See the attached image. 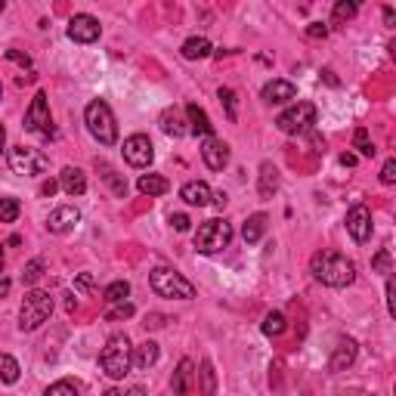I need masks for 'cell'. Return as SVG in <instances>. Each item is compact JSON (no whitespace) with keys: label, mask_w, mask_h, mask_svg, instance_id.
<instances>
[{"label":"cell","mask_w":396,"mask_h":396,"mask_svg":"<svg viewBox=\"0 0 396 396\" xmlns=\"http://www.w3.org/2000/svg\"><path fill=\"white\" fill-rule=\"evenodd\" d=\"M384 22H387V25H393V10H390V6L384 10Z\"/></svg>","instance_id":"f5cc1de1"},{"label":"cell","mask_w":396,"mask_h":396,"mask_svg":"<svg viewBox=\"0 0 396 396\" xmlns=\"http://www.w3.org/2000/svg\"><path fill=\"white\" fill-rule=\"evenodd\" d=\"M19 372H22V368H19V362L12 359V356L0 353V381H3V384H16Z\"/></svg>","instance_id":"f546056e"},{"label":"cell","mask_w":396,"mask_h":396,"mask_svg":"<svg viewBox=\"0 0 396 396\" xmlns=\"http://www.w3.org/2000/svg\"><path fill=\"white\" fill-rule=\"evenodd\" d=\"M297 96V87L291 81H285V78H273V81L263 87V99H267L269 105H282V102H291Z\"/></svg>","instance_id":"2e32d148"},{"label":"cell","mask_w":396,"mask_h":396,"mask_svg":"<svg viewBox=\"0 0 396 396\" xmlns=\"http://www.w3.org/2000/svg\"><path fill=\"white\" fill-rule=\"evenodd\" d=\"M353 16H356V3H353V0H338V3H334V10H332V22L334 25H344Z\"/></svg>","instance_id":"4dcf8cb0"},{"label":"cell","mask_w":396,"mask_h":396,"mask_svg":"<svg viewBox=\"0 0 396 396\" xmlns=\"http://www.w3.org/2000/svg\"><path fill=\"white\" fill-rule=\"evenodd\" d=\"M309 273L328 288H347V285H353V279H356L353 260H347L338 251H319V254H313Z\"/></svg>","instance_id":"6da1fadb"},{"label":"cell","mask_w":396,"mask_h":396,"mask_svg":"<svg viewBox=\"0 0 396 396\" xmlns=\"http://www.w3.org/2000/svg\"><path fill=\"white\" fill-rule=\"evenodd\" d=\"M59 189L71 198L84 195L87 192V174H84L81 168H71L69 164V168H62V174H59Z\"/></svg>","instance_id":"9a60e30c"},{"label":"cell","mask_w":396,"mask_h":396,"mask_svg":"<svg viewBox=\"0 0 396 396\" xmlns=\"http://www.w3.org/2000/svg\"><path fill=\"white\" fill-rule=\"evenodd\" d=\"M136 313V307L130 300H121V303H115L111 309H105V322H121V319H130V316Z\"/></svg>","instance_id":"d6a6232c"},{"label":"cell","mask_w":396,"mask_h":396,"mask_svg":"<svg viewBox=\"0 0 396 396\" xmlns=\"http://www.w3.org/2000/svg\"><path fill=\"white\" fill-rule=\"evenodd\" d=\"M220 102L226 109V118L229 121H239V109H235V93L229 87H220Z\"/></svg>","instance_id":"f35d334b"},{"label":"cell","mask_w":396,"mask_h":396,"mask_svg":"<svg viewBox=\"0 0 396 396\" xmlns=\"http://www.w3.org/2000/svg\"><path fill=\"white\" fill-rule=\"evenodd\" d=\"M372 269H375V273H384V276H390V273H393V260H390V251H387V248H381L378 254L372 257Z\"/></svg>","instance_id":"d590c367"},{"label":"cell","mask_w":396,"mask_h":396,"mask_svg":"<svg viewBox=\"0 0 396 396\" xmlns=\"http://www.w3.org/2000/svg\"><path fill=\"white\" fill-rule=\"evenodd\" d=\"M47 155L41 149H31V146H12L10 149V168L12 174L19 177H37L47 170Z\"/></svg>","instance_id":"ba28073f"},{"label":"cell","mask_w":396,"mask_h":396,"mask_svg":"<svg viewBox=\"0 0 396 396\" xmlns=\"http://www.w3.org/2000/svg\"><path fill=\"white\" fill-rule=\"evenodd\" d=\"M56 189H59V183H56V180H47V183L41 186V195H53Z\"/></svg>","instance_id":"681fc988"},{"label":"cell","mask_w":396,"mask_h":396,"mask_svg":"<svg viewBox=\"0 0 396 396\" xmlns=\"http://www.w3.org/2000/svg\"><path fill=\"white\" fill-rule=\"evenodd\" d=\"M307 35H309V37H325V35H328V25L313 22V25H309V28H307Z\"/></svg>","instance_id":"f6af8a7d"},{"label":"cell","mask_w":396,"mask_h":396,"mask_svg":"<svg viewBox=\"0 0 396 396\" xmlns=\"http://www.w3.org/2000/svg\"><path fill=\"white\" fill-rule=\"evenodd\" d=\"M257 192H260V198H273L276 192H279V168H276L273 161H263V164H260Z\"/></svg>","instance_id":"d6986e66"},{"label":"cell","mask_w":396,"mask_h":396,"mask_svg":"<svg viewBox=\"0 0 396 396\" xmlns=\"http://www.w3.org/2000/svg\"><path fill=\"white\" fill-rule=\"evenodd\" d=\"M136 189H140L143 195L155 198V195H164V192H168L170 183L164 180L161 174H143V177H140V183H136Z\"/></svg>","instance_id":"d4e9b609"},{"label":"cell","mask_w":396,"mask_h":396,"mask_svg":"<svg viewBox=\"0 0 396 396\" xmlns=\"http://www.w3.org/2000/svg\"><path fill=\"white\" fill-rule=\"evenodd\" d=\"M210 186L208 183H201V180H189V183H183V189H180V198L186 204H192V208H208L210 204Z\"/></svg>","instance_id":"ac0fdd59"},{"label":"cell","mask_w":396,"mask_h":396,"mask_svg":"<svg viewBox=\"0 0 396 396\" xmlns=\"http://www.w3.org/2000/svg\"><path fill=\"white\" fill-rule=\"evenodd\" d=\"M93 285H96V279H93L90 273H81V276L75 279V288H78V291H90Z\"/></svg>","instance_id":"7bdbcfd3"},{"label":"cell","mask_w":396,"mask_h":396,"mask_svg":"<svg viewBox=\"0 0 396 396\" xmlns=\"http://www.w3.org/2000/svg\"><path fill=\"white\" fill-rule=\"evenodd\" d=\"M6 10V3H3V0H0V12H3Z\"/></svg>","instance_id":"9f6ffc18"},{"label":"cell","mask_w":396,"mask_h":396,"mask_svg":"<svg viewBox=\"0 0 396 396\" xmlns=\"http://www.w3.org/2000/svg\"><path fill=\"white\" fill-rule=\"evenodd\" d=\"M189 223H192V220H189L186 214H170V226H174L177 233H186V229H189Z\"/></svg>","instance_id":"b9f144b4"},{"label":"cell","mask_w":396,"mask_h":396,"mask_svg":"<svg viewBox=\"0 0 396 396\" xmlns=\"http://www.w3.org/2000/svg\"><path fill=\"white\" fill-rule=\"evenodd\" d=\"M124 396H146V387H130Z\"/></svg>","instance_id":"f907efd6"},{"label":"cell","mask_w":396,"mask_h":396,"mask_svg":"<svg viewBox=\"0 0 396 396\" xmlns=\"http://www.w3.org/2000/svg\"><path fill=\"white\" fill-rule=\"evenodd\" d=\"M198 390H201V396H217V375L210 359H204L201 368H198Z\"/></svg>","instance_id":"4316f807"},{"label":"cell","mask_w":396,"mask_h":396,"mask_svg":"<svg viewBox=\"0 0 396 396\" xmlns=\"http://www.w3.org/2000/svg\"><path fill=\"white\" fill-rule=\"evenodd\" d=\"M384 294H387V313L396 316V303H393V279L387 276V288H384Z\"/></svg>","instance_id":"ee69618b"},{"label":"cell","mask_w":396,"mask_h":396,"mask_svg":"<svg viewBox=\"0 0 396 396\" xmlns=\"http://www.w3.org/2000/svg\"><path fill=\"white\" fill-rule=\"evenodd\" d=\"M102 396H121V390H115V387H109V390H105Z\"/></svg>","instance_id":"11a10c76"},{"label":"cell","mask_w":396,"mask_h":396,"mask_svg":"<svg viewBox=\"0 0 396 396\" xmlns=\"http://www.w3.org/2000/svg\"><path fill=\"white\" fill-rule=\"evenodd\" d=\"M161 130L168 136H186L189 134V127H186V121H183V111L180 109H164L161 111Z\"/></svg>","instance_id":"44dd1931"},{"label":"cell","mask_w":396,"mask_h":396,"mask_svg":"<svg viewBox=\"0 0 396 396\" xmlns=\"http://www.w3.org/2000/svg\"><path fill=\"white\" fill-rule=\"evenodd\" d=\"M149 285L158 297H168V300H192L195 297V285L189 279H183L177 269L170 267H155L149 273Z\"/></svg>","instance_id":"3957f363"},{"label":"cell","mask_w":396,"mask_h":396,"mask_svg":"<svg viewBox=\"0 0 396 396\" xmlns=\"http://www.w3.org/2000/svg\"><path fill=\"white\" fill-rule=\"evenodd\" d=\"M0 99H3V84H0Z\"/></svg>","instance_id":"6f0895ef"},{"label":"cell","mask_w":396,"mask_h":396,"mask_svg":"<svg viewBox=\"0 0 396 396\" xmlns=\"http://www.w3.org/2000/svg\"><path fill=\"white\" fill-rule=\"evenodd\" d=\"M347 233L353 235L356 245H366L372 239V210L366 204H353L347 210Z\"/></svg>","instance_id":"8fae6325"},{"label":"cell","mask_w":396,"mask_h":396,"mask_svg":"<svg viewBox=\"0 0 396 396\" xmlns=\"http://www.w3.org/2000/svg\"><path fill=\"white\" fill-rule=\"evenodd\" d=\"M158 356H161V350H158L155 341H143L140 347H134V368L149 372V368L158 362Z\"/></svg>","instance_id":"ffe728a7"},{"label":"cell","mask_w":396,"mask_h":396,"mask_svg":"<svg viewBox=\"0 0 396 396\" xmlns=\"http://www.w3.org/2000/svg\"><path fill=\"white\" fill-rule=\"evenodd\" d=\"M285 328H288V322L279 309L267 313V319H263V334H267V338H279V334H285Z\"/></svg>","instance_id":"f1b7e54d"},{"label":"cell","mask_w":396,"mask_h":396,"mask_svg":"<svg viewBox=\"0 0 396 396\" xmlns=\"http://www.w3.org/2000/svg\"><path fill=\"white\" fill-rule=\"evenodd\" d=\"M192 359H180V366H177L174 372V381H170V387H174V396H186L189 387H192Z\"/></svg>","instance_id":"603a6c76"},{"label":"cell","mask_w":396,"mask_h":396,"mask_svg":"<svg viewBox=\"0 0 396 396\" xmlns=\"http://www.w3.org/2000/svg\"><path fill=\"white\" fill-rule=\"evenodd\" d=\"M180 53H183V59L195 62V59H208L210 53H214V47H210L208 37H189V41L180 47Z\"/></svg>","instance_id":"cb8c5ba5"},{"label":"cell","mask_w":396,"mask_h":396,"mask_svg":"<svg viewBox=\"0 0 396 396\" xmlns=\"http://www.w3.org/2000/svg\"><path fill=\"white\" fill-rule=\"evenodd\" d=\"M84 124H87L90 136L102 146H115L118 143V124H115V115H111L109 102L102 99H93V102L84 109Z\"/></svg>","instance_id":"277c9868"},{"label":"cell","mask_w":396,"mask_h":396,"mask_svg":"<svg viewBox=\"0 0 396 396\" xmlns=\"http://www.w3.org/2000/svg\"><path fill=\"white\" fill-rule=\"evenodd\" d=\"M78 223H81V210H78V208H56L47 217V229H50V233H56V235L71 233Z\"/></svg>","instance_id":"5bb4252c"},{"label":"cell","mask_w":396,"mask_h":396,"mask_svg":"<svg viewBox=\"0 0 396 396\" xmlns=\"http://www.w3.org/2000/svg\"><path fill=\"white\" fill-rule=\"evenodd\" d=\"M3 143H6V130H3V124H0V152H3Z\"/></svg>","instance_id":"db71d44e"},{"label":"cell","mask_w":396,"mask_h":396,"mask_svg":"<svg viewBox=\"0 0 396 396\" xmlns=\"http://www.w3.org/2000/svg\"><path fill=\"white\" fill-rule=\"evenodd\" d=\"M96 168L102 170V180L111 186V192H115V195H121V198L127 195V180H124V177H118V170H115V168H109V164H105V161H102V164L96 161Z\"/></svg>","instance_id":"83f0119b"},{"label":"cell","mask_w":396,"mask_h":396,"mask_svg":"<svg viewBox=\"0 0 396 396\" xmlns=\"http://www.w3.org/2000/svg\"><path fill=\"white\" fill-rule=\"evenodd\" d=\"M99 368L115 381L130 375V368H134V347H130L127 334H111V338L105 341L102 353H99Z\"/></svg>","instance_id":"7a4b0ae2"},{"label":"cell","mask_w":396,"mask_h":396,"mask_svg":"<svg viewBox=\"0 0 396 396\" xmlns=\"http://www.w3.org/2000/svg\"><path fill=\"white\" fill-rule=\"evenodd\" d=\"M99 19H93L90 12H78V16L69 19V37L75 44H93L99 41Z\"/></svg>","instance_id":"7c38bea8"},{"label":"cell","mask_w":396,"mask_h":396,"mask_svg":"<svg viewBox=\"0 0 396 396\" xmlns=\"http://www.w3.org/2000/svg\"><path fill=\"white\" fill-rule=\"evenodd\" d=\"M201 161L208 164L210 170H223L229 164V146L217 136H204L201 143Z\"/></svg>","instance_id":"4fadbf2b"},{"label":"cell","mask_w":396,"mask_h":396,"mask_svg":"<svg viewBox=\"0 0 396 396\" xmlns=\"http://www.w3.org/2000/svg\"><path fill=\"white\" fill-rule=\"evenodd\" d=\"M356 353H359L356 341L353 338H344L338 347H334L332 359H328V368H332V372H347V368L356 362Z\"/></svg>","instance_id":"e0dca14e"},{"label":"cell","mask_w":396,"mask_h":396,"mask_svg":"<svg viewBox=\"0 0 396 396\" xmlns=\"http://www.w3.org/2000/svg\"><path fill=\"white\" fill-rule=\"evenodd\" d=\"M226 201H229L226 192H214V195H210V204H214L217 210H223V208H226Z\"/></svg>","instance_id":"bcb514c9"},{"label":"cell","mask_w":396,"mask_h":396,"mask_svg":"<svg viewBox=\"0 0 396 396\" xmlns=\"http://www.w3.org/2000/svg\"><path fill=\"white\" fill-rule=\"evenodd\" d=\"M353 146L359 149V155H366V158H375V152H378V149H375V143L368 140V134L362 127L353 134Z\"/></svg>","instance_id":"8d00e7d4"},{"label":"cell","mask_w":396,"mask_h":396,"mask_svg":"<svg viewBox=\"0 0 396 396\" xmlns=\"http://www.w3.org/2000/svg\"><path fill=\"white\" fill-rule=\"evenodd\" d=\"M127 294H130V282H124V279L111 282V285L102 291V297H105V300H109V303H121Z\"/></svg>","instance_id":"e575fe53"},{"label":"cell","mask_w":396,"mask_h":396,"mask_svg":"<svg viewBox=\"0 0 396 396\" xmlns=\"http://www.w3.org/2000/svg\"><path fill=\"white\" fill-rule=\"evenodd\" d=\"M44 396H81V387H78L75 381L62 378V381H56V384H50Z\"/></svg>","instance_id":"836d02e7"},{"label":"cell","mask_w":396,"mask_h":396,"mask_svg":"<svg viewBox=\"0 0 396 396\" xmlns=\"http://www.w3.org/2000/svg\"><path fill=\"white\" fill-rule=\"evenodd\" d=\"M50 313H53L50 291L31 288V291L25 294L22 307H19V328H22V332H35V328H41L44 322L50 319Z\"/></svg>","instance_id":"8992f818"},{"label":"cell","mask_w":396,"mask_h":396,"mask_svg":"<svg viewBox=\"0 0 396 396\" xmlns=\"http://www.w3.org/2000/svg\"><path fill=\"white\" fill-rule=\"evenodd\" d=\"M381 183L384 186H393L396 183V158H387L384 168H381Z\"/></svg>","instance_id":"ab89813d"},{"label":"cell","mask_w":396,"mask_h":396,"mask_svg":"<svg viewBox=\"0 0 396 396\" xmlns=\"http://www.w3.org/2000/svg\"><path fill=\"white\" fill-rule=\"evenodd\" d=\"M229 242H233V223L220 220V217L204 220L192 235V245H195L198 254H217V251L229 248Z\"/></svg>","instance_id":"5b68a950"},{"label":"cell","mask_w":396,"mask_h":396,"mask_svg":"<svg viewBox=\"0 0 396 396\" xmlns=\"http://www.w3.org/2000/svg\"><path fill=\"white\" fill-rule=\"evenodd\" d=\"M276 124H279L282 134H309L316 124V105L313 102H294L291 109H285L279 118H276Z\"/></svg>","instance_id":"52a82bcc"},{"label":"cell","mask_w":396,"mask_h":396,"mask_svg":"<svg viewBox=\"0 0 396 396\" xmlns=\"http://www.w3.org/2000/svg\"><path fill=\"white\" fill-rule=\"evenodd\" d=\"M146 328H161L164 325V316H158V313H152V316H146V322H143Z\"/></svg>","instance_id":"7dc6e473"},{"label":"cell","mask_w":396,"mask_h":396,"mask_svg":"<svg viewBox=\"0 0 396 396\" xmlns=\"http://www.w3.org/2000/svg\"><path fill=\"white\" fill-rule=\"evenodd\" d=\"M19 210H22L19 198H0V223H16Z\"/></svg>","instance_id":"1f68e13d"},{"label":"cell","mask_w":396,"mask_h":396,"mask_svg":"<svg viewBox=\"0 0 396 396\" xmlns=\"http://www.w3.org/2000/svg\"><path fill=\"white\" fill-rule=\"evenodd\" d=\"M152 158H155V149H152V140L146 134H134L124 140V161L130 164V168H149Z\"/></svg>","instance_id":"30bf717a"},{"label":"cell","mask_w":396,"mask_h":396,"mask_svg":"<svg viewBox=\"0 0 396 396\" xmlns=\"http://www.w3.org/2000/svg\"><path fill=\"white\" fill-rule=\"evenodd\" d=\"M41 276H44V260H41V257H35V260L25 263V273H22L25 285H35V282L41 279Z\"/></svg>","instance_id":"74e56055"},{"label":"cell","mask_w":396,"mask_h":396,"mask_svg":"<svg viewBox=\"0 0 396 396\" xmlns=\"http://www.w3.org/2000/svg\"><path fill=\"white\" fill-rule=\"evenodd\" d=\"M10 294V279H0V297Z\"/></svg>","instance_id":"816d5d0a"},{"label":"cell","mask_w":396,"mask_h":396,"mask_svg":"<svg viewBox=\"0 0 396 396\" xmlns=\"http://www.w3.org/2000/svg\"><path fill=\"white\" fill-rule=\"evenodd\" d=\"M25 130H28V134L53 136V118H50V105H47V93H44V90H37L28 111H25Z\"/></svg>","instance_id":"9c48e42d"},{"label":"cell","mask_w":396,"mask_h":396,"mask_svg":"<svg viewBox=\"0 0 396 396\" xmlns=\"http://www.w3.org/2000/svg\"><path fill=\"white\" fill-rule=\"evenodd\" d=\"M186 118H189V124H192V134H201V136H214V124H210V118L204 115V109L201 105H195V102H189L186 105Z\"/></svg>","instance_id":"7402d4cb"},{"label":"cell","mask_w":396,"mask_h":396,"mask_svg":"<svg viewBox=\"0 0 396 396\" xmlns=\"http://www.w3.org/2000/svg\"><path fill=\"white\" fill-rule=\"evenodd\" d=\"M263 233H267V214H251L248 223L242 226V235H245L248 245H257V242L263 239Z\"/></svg>","instance_id":"484cf974"},{"label":"cell","mask_w":396,"mask_h":396,"mask_svg":"<svg viewBox=\"0 0 396 396\" xmlns=\"http://www.w3.org/2000/svg\"><path fill=\"white\" fill-rule=\"evenodd\" d=\"M356 161H359V158H356L353 152H344V155H341V164H344V168H356Z\"/></svg>","instance_id":"c3c4849f"},{"label":"cell","mask_w":396,"mask_h":396,"mask_svg":"<svg viewBox=\"0 0 396 396\" xmlns=\"http://www.w3.org/2000/svg\"><path fill=\"white\" fill-rule=\"evenodd\" d=\"M3 56H6V59H12V62H16V65H22V69H31V56H28V53H19V50H6Z\"/></svg>","instance_id":"60d3db41"}]
</instances>
